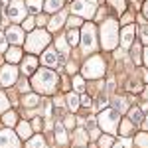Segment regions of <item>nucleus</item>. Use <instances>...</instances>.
<instances>
[{
	"mask_svg": "<svg viewBox=\"0 0 148 148\" xmlns=\"http://www.w3.org/2000/svg\"><path fill=\"white\" fill-rule=\"evenodd\" d=\"M63 22H65V12H59V14H56V16L51 18V22H49V30H59Z\"/></svg>",
	"mask_w": 148,
	"mask_h": 148,
	"instance_id": "2eb2a0df",
	"label": "nucleus"
},
{
	"mask_svg": "<svg viewBox=\"0 0 148 148\" xmlns=\"http://www.w3.org/2000/svg\"><path fill=\"white\" fill-rule=\"evenodd\" d=\"M32 83H34V87L40 93L51 95V93L56 91V87H57V75L53 73V71H49V69H40V71L34 75Z\"/></svg>",
	"mask_w": 148,
	"mask_h": 148,
	"instance_id": "f257e3e1",
	"label": "nucleus"
},
{
	"mask_svg": "<svg viewBox=\"0 0 148 148\" xmlns=\"http://www.w3.org/2000/svg\"><path fill=\"white\" fill-rule=\"evenodd\" d=\"M144 125H146V128H148V119H146V123H144Z\"/></svg>",
	"mask_w": 148,
	"mask_h": 148,
	"instance_id": "de8ad7c7",
	"label": "nucleus"
},
{
	"mask_svg": "<svg viewBox=\"0 0 148 148\" xmlns=\"http://www.w3.org/2000/svg\"><path fill=\"white\" fill-rule=\"evenodd\" d=\"M38 24L44 26V24H46V16H40V18H38Z\"/></svg>",
	"mask_w": 148,
	"mask_h": 148,
	"instance_id": "79ce46f5",
	"label": "nucleus"
},
{
	"mask_svg": "<svg viewBox=\"0 0 148 148\" xmlns=\"http://www.w3.org/2000/svg\"><path fill=\"white\" fill-rule=\"evenodd\" d=\"M20 57H22V51L18 49V47H10L8 51H6V59H8V63H18L20 61Z\"/></svg>",
	"mask_w": 148,
	"mask_h": 148,
	"instance_id": "4468645a",
	"label": "nucleus"
},
{
	"mask_svg": "<svg viewBox=\"0 0 148 148\" xmlns=\"http://www.w3.org/2000/svg\"><path fill=\"white\" fill-rule=\"evenodd\" d=\"M22 28L30 32V30L34 28V18H26V20H24V26H22Z\"/></svg>",
	"mask_w": 148,
	"mask_h": 148,
	"instance_id": "72a5a7b5",
	"label": "nucleus"
},
{
	"mask_svg": "<svg viewBox=\"0 0 148 148\" xmlns=\"http://www.w3.org/2000/svg\"><path fill=\"white\" fill-rule=\"evenodd\" d=\"M146 91H148V89H146ZM144 97H146V99H148V93H144Z\"/></svg>",
	"mask_w": 148,
	"mask_h": 148,
	"instance_id": "49530a36",
	"label": "nucleus"
},
{
	"mask_svg": "<svg viewBox=\"0 0 148 148\" xmlns=\"http://www.w3.org/2000/svg\"><path fill=\"white\" fill-rule=\"evenodd\" d=\"M132 38H134V26H125L123 34H121V46L130 47L132 46Z\"/></svg>",
	"mask_w": 148,
	"mask_h": 148,
	"instance_id": "f8f14e48",
	"label": "nucleus"
},
{
	"mask_svg": "<svg viewBox=\"0 0 148 148\" xmlns=\"http://www.w3.org/2000/svg\"><path fill=\"white\" fill-rule=\"evenodd\" d=\"M144 79H146V83H148V73H146V75H144Z\"/></svg>",
	"mask_w": 148,
	"mask_h": 148,
	"instance_id": "a18cd8bd",
	"label": "nucleus"
},
{
	"mask_svg": "<svg viewBox=\"0 0 148 148\" xmlns=\"http://www.w3.org/2000/svg\"><path fill=\"white\" fill-rule=\"evenodd\" d=\"M18 146H20V140L16 138V134L10 128L0 132V148H18Z\"/></svg>",
	"mask_w": 148,
	"mask_h": 148,
	"instance_id": "9d476101",
	"label": "nucleus"
},
{
	"mask_svg": "<svg viewBox=\"0 0 148 148\" xmlns=\"http://www.w3.org/2000/svg\"><path fill=\"white\" fill-rule=\"evenodd\" d=\"M38 95H26V99H24V105L26 107H34V105H38Z\"/></svg>",
	"mask_w": 148,
	"mask_h": 148,
	"instance_id": "bb28decb",
	"label": "nucleus"
},
{
	"mask_svg": "<svg viewBox=\"0 0 148 148\" xmlns=\"http://www.w3.org/2000/svg\"><path fill=\"white\" fill-rule=\"evenodd\" d=\"M132 53H134V61L140 63V47H134V49H132Z\"/></svg>",
	"mask_w": 148,
	"mask_h": 148,
	"instance_id": "58836bf2",
	"label": "nucleus"
},
{
	"mask_svg": "<svg viewBox=\"0 0 148 148\" xmlns=\"http://www.w3.org/2000/svg\"><path fill=\"white\" fill-rule=\"evenodd\" d=\"M128 123H130V121H125V125L121 126V132H123V134H126V132H130V125H128Z\"/></svg>",
	"mask_w": 148,
	"mask_h": 148,
	"instance_id": "4c0bfd02",
	"label": "nucleus"
},
{
	"mask_svg": "<svg viewBox=\"0 0 148 148\" xmlns=\"http://www.w3.org/2000/svg\"><path fill=\"white\" fill-rule=\"evenodd\" d=\"M4 125H6V126L16 125V113H6V114H4Z\"/></svg>",
	"mask_w": 148,
	"mask_h": 148,
	"instance_id": "cd10ccee",
	"label": "nucleus"
},
{
	"mask_svg": "<svg viewBox=\"0 0 148 148\" xmlns=\"http://www.w3.org/2000/svg\"><path fill=\"white\" fill-rule=\"evenodd\" d=\"M71 10L75 12L77 16H83V18H93L95 16V4L91 0H75Z\"/></svg>",
	"mask_w": 148,
	"mask_h": 148,
	"instance_id": "423d86ee",
	"label": "nucleus"
},
{
	"mask_svg": "<svg viewBox=\"0 0 148 148\" xmlns=\"http://www.w3.org/2000/svg\"><path fill=\"white\" fill-rule=\"evenodd\" d=\"M6 49V34H0V51Z\"/></svg>",
	"mask_w": 148,
	"mask_h": 148,
	"instance_id": "e433bc0d",
	"label": "nucleus"
},
{
	"mask_svg": "<svg viewBox=\"0 0 148 148\" xmlns=\"http://www.w3.org/2000/svg\"><path fill=\"white\" fill-rule=\"evenodd\" d=\"M144 59H146V65H148V47H146V51H144Z\"/></svg>",
	"mask_w": 148,
	"mask_h": 148,
	"instance_id": "c03bdc74",
	"label": "nucleus"
},
{
	"mask_svg": "<svg viewBox=\"0 0 148 148\" xmlns=\"http://www.w3.org/2000/svg\"><path fill=\"white\" fill-rule=\"evenodd\" d=\"M79 97H77V95H75V93H69L67 95V105H69V109H71V111H77V109H79Z\"/></svg>",
	"mask_w": 148,
	"mask_h": 148,
	"instance_id": "aec40b11",
	"label": "nucleus"
},
{
	"mask_svg": "<svg viewBox=\"0 0 148 148\" xmlns=\"http://www.w3.org/2000/svg\"><path fill=\"white\" fill-rule=\"evenodd\" d=\"M63 6V0H46V12H57Z\"/></svg>",
	"mask_w": 148,
	"mask_h": 148,
	"instance_id": "a211bd4d",
	"label": "nucleus"
},
{
	"mask_svg": "<svg viewBox=\"0 0 148 148\" xmlns=\"http://www.w3.org/2000/svg\"><path fill=\"white\" fill-rule=\"evenodd\" d=\"M116 123H119V113L113 111V109H107V111H103L99 114V126L105 128L107 132H114Z\"/></svg>",
	"mask_w": 148,
	"mask_h": 148,
	"instance_id": "39448f33",
	"label": "nucleus"
},
{
	"mask_svg": "<svg viewBox=\"0 0 148 148\" xmlns=\"http://www.w3.org/2000/svg\"><path fill=\"white\" fill-rule=\"evenodd\" d=\"M73 87H75L79 93L83 91V87H85V85H83V79H81L79 75H75V77H73Z\"/></svg>",
	"mask_w": 148,
	"mask_h": 148,
	"instance_id": "7c9ffc66",
	"label": "nucleus"
},
{
	"mask_svg": "<svg viewBox=\"0 0 148 148\" xmlns=\"http://www.w3.org/2000/svg\"><path fill=\"white\" fill-rule=\"evenodd\" d=\"M136 144L140 148H148V132H142L136 136Z\"/></svg>",
	"mask_w": 148,
	"mask_h": 148,
	"instance_id": "393cba45",
	"label": "nucleus"
},
{
	"mask_svg": "<svg viewBox=\"0 0 148 148\" xmlns=\"http://www.w3.org/2000/svg\"><path fill=\"white\" fill-rule=\"evenodd\" d=\"M6 109H8V99L4 93H0V113H4Z\"/></svg>",
	"mask_w": 148,
	"mask_h": 148,
	"instance_id": "2f4dec72",
	"label": "nucleus"
},
{
	"mask_svg": "<svg viewBox=\"0 0 148 148\" xmlns=\"http://www.w3.org/2000/svg\"><path fill=\"white\" fill-rule=\"evenodd\" d=\"M65 125H67L69 128H71V126L75 125V121H73V116H67V119H65Z\"/></svg>",
	"mask_w": 148,
	"mask_h": 148,
	"instance_id": "ea45409f",
	"label": "nucleus"
},
{
	"mask_svg": "<svg viewBox=\"0 0 148 148\" xmlns=\"http://www.w3.org/2000/svg\"><path fill=\"white\" fill-rule=\"evenodd\" d=\"M56 46H57V49H59L61 53H67V40H65L63 36H59V38H57Z\"/></svg>",
	"mask_w": 148,
	"mask_h": 148,
	"instance_id": "b1692460",
	"label": "nucleus"
},
{
	"mask_svg": "<svg viewBox=\"0 0 148 148\" xmlns=\"http://www.w3.org/2000/svg\"><path fill=\"white\" fill-rule=\"evenodd\" d=\"M56 140L59 142V144H63V142L67 140V138H65V128H63L61 125L56 126Z\"/></svg>",
	"mask_w": 148,
	"mask_h": 148,
	"instance_id": "4be33fe9",
	"label": "nucleus"
},
{
	"mask_svg": "<svg viewBox=\"0 0 148 148\" xmlns=\"http://www.w3.org/2000/svg\"><path fill=\"white\" fill-rule=\"evenodd\" d=\"M75 140H77V144H79V146H83V144H85V140H87V134H85V130H77V134H75Z\"/></svg>",
	"mask_w": 148,
	"mask_h": 148,
	"instance_id": "c85d7f7f",
	"label": "nucleus"
},
{
	"mask_svg": "<svg viewBox=\"0 0 148 148\" xmlns=\"http://www.w3.org/2000/svg\"><path fill=\"white\" fill-rule=\"evenodd\" d=\"M130 119H132L134 123H140V121H142V111H140V109H132V111H130Z\"/></svg>",
	"mask_w": 148,
	"mask_h": 148,
	"instance_id": "c756f323",
	"label": "nucleus"
},
{
	"mask_svg": "<svg viewBox=\"0 0 148 148\" xmlns=\"http://www.w3.org/2000/svg\"><path fill=\"white\" fill-rule=\"evenodd\" d=\"M114 148H123V146H114Z\"/></svg>",
	"mask_w": 148,
	"mask_h": 148,
	"instance_id": "09e8293b",
	"label": "nucleus"
},
{
	"mask_svg": "<svg viewBox=\"0 0 148 148\" xmlns=\"http://www.w3.org/2000/svg\"><path fill=\"white\" fill-rule=\"evenodd\" d=\"M6 40H8L10 44H22V40H24L22 30H20L18 26H10V28L6 30Z\"/></svg>",
	"mask_w": 148,
	"mask_h": 148,
	"instance_id": "9b49d317",
	"label": "nucleus"
},
{
	"mask_svg": "<svg viewBox=\"0 0 148 148\" xmlns=\"http://www.w3.org/2000/svg\"><path fill=\"white\" fill-rule=\"evenodd\" d=\"M16 79H18V71H16L14 65H6V67H2V71H0V83H2V85L10 87V85L16 83Z\"/></svg>",
	"mask_w": 148,
	"mask_h": 148,
	"instance_id": "1a4fd4ad",
	"label": "nucleus"
},
{
	"mask_svg": "<svg viewBox=\"0 0 148 148\" xmlns=\"http://www.w3.org/2000/svg\"><path fill=\"white\" fill-rule=\"evenodd\" d=\"M26 8L32 14H38V12L42 10V0H26Z\"/></svg>",
	"mask_w": 148,
	"mask_h": 148,
	"instance_id": "6ab92c4d",
	"label": "nucleus"
},
{
	"mask_svg": "<svg viewBox=\"0 0 148 148\" xmlns=\"http://www.w3.org/2000/svg\"><path fill=\"white\" fill-rule=\"evenodd\" d=\"M81 42H83V49H85V51L95 49V46H97V34H95V26H93V24H85V26H83Z\"/></svg>",
	"mask_w": 148,
	"mask_h": 148,
	"instance_id": "0eeeda50",
	"label": "nucleus"
},
{
	"mask_svg": "<svg viewBox=\"0 0 148 148\" xmlns=\"http://www.w3.org/2000/svg\"><path fill=\"white\" fill-rule=\"evenodd\" d=\"M109 2H111V4H113L114 8H116V10H125V0H109Z\"/></svg>",
	"mask_w": 148,
	"mask_h": 148,
	"instance_id": "473e14b6",
	"label": "nucleus"
},
{
	"mask_svg": "<svg viewBox=\"0 0 148 148\" xmlns=\"http://www.w3.org/2000/svg\"><path fill=\"white\" fill-rule=\"evenodd\" d=\"M18 134L22 138H28L32 134V126L28 125V123H20V125H18Z\"/></svg>",
	"mask_w": 148,
	"mask_h": 148,
	"instance_id": "412c9836",
	"label": "nucleus"
},
{
	"mask_svg": "<svg viewBox=\"0 0 148 148\" xmlns=\"http://www.w3.org/2000/svg\"><path fill=\"white\" fill-rule=\"evenodd\" d=\"M42 61H44V65H47V67H53V65H57V63H59V59H57V53H56V51H51V49L44 51V56H42Z\"/></svg>",
	"mask_w": 148,
	"mask_h": 148,
	"instance_id": "ddd939ff",
	"label": "nucleus"
},
{
	"mask_svg": "<svg viewBox=\"0 0 148 148\" xmlns=\"http://www.w3.org/2000/svg\"><path fill=\"white\" fill-rule=\"evenodd\" d=\"M142 10H144V16H146V18H148V2H146V4H144V8H142Z\"/></svg>",
	"mask_w": 148,
	"mask_h": 148,
	"instance_id": "37998d69",
	"label": "nucleus"
},
{
	"mask_svg": "<svg viewBox=\"0 0 148 148\" xmlns=\"http://www.w3.org/2000/svg\"><path fill=\"white\" fill-rule=\"evenodd\" d=\"M36 61H38L36 57L28 56L26 59H24V63H22V71H24V73H28V75H30V73H32V71L36 69Z\"/></svg>",
	"mask_w": 148,
	"mask_h": 148,
	"instance_id": "dca6fc26",
	"label": "nucleus"
},
{
	"mask_svg": "<svg viewBox=\"0 0 148 148\" xmlns=\"http://www.w3.org/2000/svg\"><path fill=\"white\" fill-rule=\"evenodd\" d=\"M81 24V18H77V16H73V18H69V28L73 30V28H77Z\"/></svg>",
	"mask_w": 148,
	"mask_h": 148,
	"instance_id": "f704fd0d",
	"label": "nucleus"
},
{
	"mask_svg": "<svg viewBox=\"0 0 148 148\" xmlns=\"http://www.w3.org/2000/svg\"><path fill=\"white\" fill-rule=\"evenodd\" d=\"M67 40H69V44H71V46H75V44L79 42V34H77V30H75V28L67 32Z\"/></svg>",
	"mask_w": 148,
	"mask_h": 148,
	"instance_id": "a878e982",
	"label": "nucleus"
},
{
	"mask_svg": "<svg viewBox=\"0 0 148 148\" xmlns=\"http://www.w3.org/2000/svg\"><path fill=\"white\" fill-rule=\"evenodd\" d=\"M101 42L105 49H114L116 47V42H119V32H116V22L113 18L105 20L101 26Z\"/></svg>",
	"mask_w": 148,
	"mask_h": 148,
	"instance_id": "f03ea898",
	"label": "nucleus"
},
{
	"mask_svg": "<svg viewBox=\"0 0 148 148\" xmlns=\"http://www.w3.org/2000/svg\"><path fill=\"white\" fill-rule=\"evenodd\" d=\"M47 44H49V34L44 32V30H36V32H32V34L28 36L26 47H28L30 53H38V51H44V47Z\"/></svg>",
	"mask_w": 148,
	"mask_h": 148,
	"instance_id": "7ed1b4c3",
	"label": "nucleus"
},
{
	"mask_svg": "<svg viewBox=\"0 0 148 148\" xmlns=\"http://www.w3.org/2000/svg\"><path fill=\"white\" fill-rule=\"evenodd\" d=\"M26 148H47V146H46V140H44L42 136H34V138L28 140Z\"/></svg>",
	"mask_w": 148,
	"mask_h": 148,
	"instance_id": "f3484780",
	"label": "nucleus"
},
{
	"mask_svg": "<svg viewBox=\"0 0 148 148\" xmlns=\"http://www.w3.org/2000/svg\"><path fill=\"white\" fill-rule=\"evenodd\" d=\"M103 73H105V61L99 56H93L85 61L83 65V75L89 77V79H99Z\"/></svg>",
	"mask_w": 148,
	"mask_h": 148,
	"instance_id": "20e7f679",
	"label": "nucleus"
},
{
	"mask_svg": "<svg viewBox=\"0 0 148 148\" xmlns=\"http://www.w3.org/2000/svg\"><path fill=\"white\" fill-rule=\"evenodd\" d=\"M140 36H142V42H144V44H148V26L140 28Z\"/></svg>",
	"mask_w": 148,
	"mask_h": 148,
	"instance_id": "c9c22d12",
	"label": "nucleus"
},
{
	"mask_svg": "<svg viewBox=\"0 0 148 148\" xmlns=\"http://www.w3.org/2000/svg\"><path fill=\"white\" fill-rule=\"evenodd\" d=\"M24 14H26V2L22 0H12L10 6H8V16H10L14 22L24 20Z\"/></svg>",
	"mask_w": 148,
	"mask_h": 148,
	"instance_id": "6e6552de",
	"label": "nucleus"
},
{
	"mask_svg": "<svg viewBox=\"0 0 148 148\" xmlns=\"http://www.w3.org/2000/svg\"><path fill=\"white\" fill-rule=\"evenodd\" d=\"M26 89H28V81H22L20 83V91H26Z\"/></svg>",
	"mask_w": 148,
	"mask_h": 148,
	"instance_id": "a19ab883",
	"label": "nucleus"
},
{
	"mask_svg": "<svg viewBox=\"0 0 148 148\" xmlns=\"http://www.w3.org/2000/svg\"><path fill=\"white\" fill-rule=\"evenodd\" d=\"M114 142V138L111 136V134H105V136H101V140H99V144H101V148H111Z\"/></svg>",
	"mask_w": 148,
	"mask_h": 148,
	"instance_id": "5701e85b",
	"label": "nucleus"
}]
</instances>
